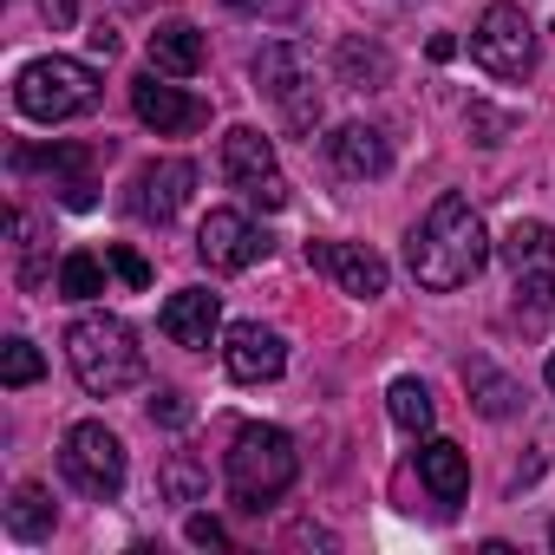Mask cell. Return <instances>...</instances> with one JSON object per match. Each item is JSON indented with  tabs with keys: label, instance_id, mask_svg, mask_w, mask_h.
I'll return each mask as SVG.
<instances>
[{
	"label": "cell",
	"instance_id": "6da1fadb",
	"mask_svg": "<svg viewBox=\"0 0 555 555\" xmlns=\"http://www.w3.org/2000/svg\"><path fill=\"white\" fill-rule=\"evenodd\" d=\"M405 261H412V282H418V288L451 295V288H464V282H477V274H483V261H490V235H483L477 209L451 190V196H438L431 216L412 229Z\"/></svg>",
	"mask_w": 555,
	"mask_h": 555
},
{
	"label": "cell",
	"instance_id": "7a4b0ae2",
	"mask_svg": "<svg viewBox=\"0 0 555 555\" xmlns=\"http://www.w3.org/2000/svg\"><path fill=\"white\" fill-rule=\"evenodd\" d=\"M66 360L92 399H118L144 379V347L118 314H79L66 327Z\"/></svg>",
	"mask_w": 555,
	"mask_h": 555
},
{
	"label": "cell",
	"instance_id": "3957f363",
	"mask_svg": "<svg viewBox=\"0 0 555 555\" xmlns=\"http://www.w3.org/2000/svg\"><path fill=\"white\" fill-rule=\"evenodd\" d=\"M222 477H229V496L242 509H268L301 477V451H295V438L282 425H242L229 457H222Z\"/></svg>",
	"mask_w": 555,
	"mask_h": 555
},
{
	"label": "cell",
	"instance_id": "277c9868",
	"mask_svg": "<svg viewBox=\"0 0 555 555\" xmlns=\"http://www.w3.org/2000/svg\"><path fill=\"white\" fill-rule=\"evenodd\" d=\"M14 105L34 118V125H66L79 112L99 105V73L86 60H66V53H47L34 66H21L14 79Z\"/></svg>",
	"mask_w": 555,
	"mask_h": 555
},
{
	"label": "cell",
	"instance_id": "5b68a950",
	"mask_svg": "<svg viewBox=\"0 0 555 555\" xmlns=\"http://www.w3.org/2000/svg\"><path fill=\"white\" fill-rule=\"evenodd\" d=\"M248 73H255V92H268L274 105H282V125H288V131L314 138V125H321V92H314L308 60H301V47H295V40L261 47Z\"/></svg>",
	"mask_w": 555,
	"mask_h": 555
},
{
	"label": "cell",
	"instance_id": "8992f818",
	"mask_svg": "<svg viewBox=\"0 0 555 555\" xmlns=\"http://www.w3.org/2000/svg\"><path fill=\"white\" fill-rule=\"evenodd\" d=\"M470 60L490 79H529V66H535V27H529V14L509 8V0H490L477 34H470Z\"/></svg>",
	"mask_w": 555,
	"mask_h": 555
},
{
	"label": "cell",
	"instance_id": "52a82bcc",
	"mask_svg": "<svg viewBox=\"0 0 555 555\" xmlns=\"http://www.w3.org/2000/svg\"><path fill=\"white\" fill-rule=\"evenodd\" d=\"M60 464H66L73 490H86L92 503H112V496L125 490V438H118V431H105L99 418H86V425H73V431H66Z\"/></svg>",
	"mask_w": 555,
	"mask_h": 555
},
{
	"label": "cell",
	"instance_id": "ba28073f",
	"mask_svg": "<svg viewBox=\"0 0 555 555\" xmlns=\"http://www.w3.org/2000/svg\"><path fill=\"white\" fill-rule=\"evenodd\" d=\"M222 177L261 209H288V177H282V164H274V144L255 125L222 131Z\"/></svg>",
	"mask_w": 555,
	"mask_h": 555
},
{
	"label": "cell",
	"instance_id": "9c48e42d",
	"mask_svg": "<svg viewBox=\"0 0 555 555\" xmlns=\"http://www.w3.org/2000/svg\"><path fill=\"white\" fill-rule=\"evenodd\" d=\"M131 112H138L157 138H183V131H203V125H209V105H203V99H190L183 86H164V73H157V66L131 79Z\"/></svg>",
	"mask_w": 555,
	"mask_h": 555
},
{
	"label": "cell",
	"instance_id": "30bf717a",
	"mask_svg": "<svg viewBox=\"0 0 555 555\" xmlns=\"http://www.w3.org/2000/svg\"><path fill=\"white\" fill-rule=\"evenodd\" d=\"M190 190H196V164H190V157H157V164H144V170L131 177L125 209H131L138 222H170V216L190 203Z\"/></svg>",
	"mask_w": 555,
	"mask_h": 555
},
{
	"label": "cell",
	"instance_id": "8fae6325",
	"mask_svg": "<svg viewBox=\"0 0 555 555\" xmlns=\"http://www.w3.org/2000/svg\"><path fill=\"white\" fill-rule=\"evenodd\" d=\"M196 255L216 268V274H242L268 255V235L242 216V209H209L203 229H196Z\"/></svg>",
	"mask_w": 555,
	"mask_h": 555
},
{
	"label": "cell",
	"instance_id": "7c38bea8",
	"mask_svg": "<svg viewBox=\"0 0 555 555\" xmlns=\"http://www.w3.org/2000/svg\"><path fill=\"white\" fill-rule=\"evenodd\" d=\"M222 366H229L235 386H268V379H282L288 347H282V334L261 327V321H235L222 334Z\"/></svg>",
	"mask_w": 555,
	"mask_h": 555
},
{
	"label": "cell",
	"instance_id": "4fadbf2b",
	"mask_svg": "<svg viewBox=\"0 0 555 555\" xmlns=\"http://www.w3.org/2000/svg\"><path fill=\"white\" fill-rule=\"evenodd\" d=\"M308 268H321V274H334L340 282V295H353V301H379L386 295V261L366 248V242H308Z\"/></svg>",
	"mask_w": 555,
	"mask_h": 555
},
{
	"label": "cell",
	"instance_id": "5bb4252c",
	"mask_svg": "<svg viewBox=\"0 0 555 555\" xmlns=\"http://www.w3.org/2000/svg\"><path fill=\"white\" fill-rule=\"evenodd\" d=\"M14 170H53V190H60V203H66V209H92V203H99L92 151H79V144H53V151L21 144V151H14Z\"/></svg>",
	"mask_w": 555,
	"mask_h": 555
},
{
	"label": "cell",
	"instance_id": "9a60e30c",
	"mask_svg": "<svg viewBox=\"0 0 555 555\" xmlns=\"http://www.w3.org/2000/svg\"><path fill=\"white\" fill-rule=\"evenodd\" d=\"M157 327H164L177 347L203 353V347H216V327H222V301H216L209 288H183V295H170V301H164Z\"/></svg>",
	"mask_w": 555,
	"mask_h": 555
},
{
	"label": "cell",
	"instance_id": "2e32d148",
	"mask_svg": "<svg viewBox=\"0 0 555 555\" xmlns=\"http://www.w3.org/2000/svg\"><path fill=\"white\" fill-rule=\"evenodd\" d=\"M327 157H334L340 177H386V170H392V144H386V131H373V125H340V131L327 138Z\"/></svg>",
	"mask_w": 555,
	"mask_h": 555
},
{
	"label": "cell",
	"instance_id": "e0dca14e",
	"mask_svg": "<svg viewBox=\"0 0 555 555\" xmlns=\"http://www.w3.org/2000/svg\"><path fill=\"white\" fill-rule=\"evenodd\" d=\"M418 477H425V490H431L444 509L470 496V457H464L451 438H425V444H418Z\"/></svg>",
	"mask_w": 555,
	"mask_h": 555
},
{
	"label": "cell",
	"instance_id": "ac0fdd59",
	"mask_svg": "<svg viewBox=\"0 0 555 555\" xmlns=\"http://www.w3.org/2000/svg\"><path fill=\"white\" fill-rule=\"evenodd\" d=\"M334 73H340L347 92H379V86H392V53L366 34H347L340 53H334Z\"/></svg>",
	"mask_w": 555,
	"mask_h": 555
},
{
	"label": "cell",
	"instance_id": "d6986e66",
	"mask_svg": "<svg viewBox=\"0 0 555 555\" xmlns=\"http://www.w3.org/2000/svg\"><path fill=\"white\" fill-rule=\"evenodd\" d=\"M457 379H464V392H470V405H477L483 418H509V412L522 405V386H516L503 366H490L483 353H470V360L457 366Z\"/></svg>",
	"mask_w": 555,
	"mask_h": 555
},
{
	"label": "cell",
	"instance_id": "ffe728a7",
	"mask_svg": "<svg viewBox=\"0 0 555 555\" xmlns=\"http://www.w3.org/2000/svg\"><path fill=\"white\" fill-rule=\"evenodd\" d=\"M151 66H157L164 79H190V73L203 66V34H196L190 21H164V27L151 34Z\"/></svg>",
	"mask_w": 555,
	"mask_h": 555
},
{
	"label": "cell",
	"instance_id": "44dd1931",
	"mask_svg": "<svg viewBox=\"0 0 555 555\" xmlns=\"http://www.w3.org/2000/svg\"><path fill=\"white\" fill-rule=\"evenodd\" d=\"M496 248H503V261H509L516 274H529V268H548V261H555V229L535 222V216H516Z\"/></svg>",
	"mask_w": 555,
	"mask_h": 555
},
{
	"label": "cell",
	"instance_id": "7402d4cb",
	"mask_svg": "<svg viewBox=\"0 0 555 555\" xmlns=\"http://www.w3.org/2000/svg\"><path fill=\"white\" fill-rule=\"evenodd\" d=\"M53 522H60V509H53V496H47L40 483H21V490L8 496V535H21V542H47Z\"/></svg>",
	"mask_w": 555,
	"mask_h": 555
},
{
	"label": "cell",
	"instance_id": "603a6c76",
	"mask_svg": "<svg viewBox=\"0 0 555 555\" xmlns=\"http://www.w3.org/2000/svg\"><path fill=\"white\" fill-rule=\"evenodd\" d=\"M386 412H392V425H399V431L425 438V431H431V392H425V379H392Z\"/></svg>",
	"mask_w": 555,
	"mask_h": 555
},
{
	"label": "cell",
	"instance_id": "cb8c5ba5",
	"mask_svg": "<svg viewBox=\"0 0 555 555\" xmlns=\"http://www.w3.org/2000/svg\"><path fill=\"white\" fill-rule=\"evenodd\" d=\"M105 295V261L99 255H66L60 261V301H99Z\"/></svg>",
	"mask_w": 555,
	"mask_h": 555
},
{
	"label": "cell",
	"instance_id": "d4e9b609",
	"mask_svg": "<svg viewBox=\"0 0 555 555\" xmlns=\"http://www.w3.org/2000/svg\"><path fill=\"white\" fill-rule=\"evenodd\" d=\"M157 483H164V496H170V503H203L209 470H203L190 451H170V464H164V477H157Z\"/></svg>",
	"mask_w": 555,
	"mask_h": 555
},
{
	"label": "cell",
	"instance_id": "484cf974",
	"mask_svg": "<svg viewBox=\"0 0 555 555\" xmlns=\"http://www.w3.org/2000/svg\"><path fill=\"white\" fill-rule=\"evenodd\" d=\"M40 373H47V360H40L34 340H8V347H0V386H14V392H21V386H34Z\"/></svg>",
	"mask_w": 555,
	"mask_h": 555
},
{
	"label": "cell",
	"instance_id": "4316f807",
	"mask_svg": "<svg viewBox=\"0 0 555 555\" xmlns=\"http://www.w3.org/2000/svg\"><path fill=\"white\" fill-rule=\"evenodd\" d=\"M190 418H196V405H190L177 386H157V392H151V425H164V431H183Z\"/></svg>",
	"mask_w": 555,
	"mask_h": 555
},
{
	"label": "cell",
	"instance_id": "83f0119b",
	"mask_svg": "<svg viewBox=\"0 0 555 555\" xmlns=\"http://www.w3.org/2000/svg\"><path fill=\"white\" fill-rule=\"evenodd\" d=\"M516 295H522L535 314H555V261H548V268H529V274H516Z\"/></svg>",
	"mask_w": 555,
	"mask_h": 555
},
{
	"label": "cell",
	"instance_id": "f1b7e54d",
	"mask_svg": "<svg viewBox=\"0 0 555 555\" xmlns=\"http://www.w3.org/2000/svg\"><path fill=\"white\" fill-rule=\"evenodd\" d=\"M464 125H470V138H477V144H503V138L516 131V118H509V112H490V105H470V118H464Z\"/></svg>",
	"mask_w": 555,
	"mask_h": 555
},
{
	"label": "cell",
	"instance_id": "f546056e",
	"mask_svg": "<svg viewBox=\"0 0 555 555\" xmlns=\"http://www.w3.org/2000/svg\"><path fill=\"white\" fill-rule=\"evenodd\" d=\"M105 261L125 274V288H151V261H144L138 248H125V242H118V248H105Z\"/></svg>",
	"mask_w": 555,
	"mask_h": 555
},
{
	"label": "cell",
	"instance_id": "4dcf8cb0",
	"mask_svg": "<svg viewBox=\"0 0 555 555\" xmlns=\"http://www.w3.org/2000/svg\"><path fill=\"white\" fill-rule=\"evenodd\" d=\"M183 535H190L196 548H229V529H222L216 516H190V522H183Z\"/></svg>",
	"mask_w": 555,
	"mask_h": 555
},
{
	"label": "cell",
	"instance_id": "1f68e13d",
	"mask_svg": "<svg viewBox=\"0 0 555 555\" xmlns=\"http://www.w3.org/2000/svg\"><path fill=\"white\" fill-rule=\"evenodd\" d=\"M235 14H261V21H295L301 0H229Z\"/></svg>",
	"mask_w": 555,
	"mask_h": 555
},
{
	"label": "cell",
	"instance_id": "d6a6232c",
	"mask_svg": "<svg viewBox=\"0 0 555 555\" xmlns=\"http://www.w3.org/2000/svg\"><path fill=\"white\" fill-rule=\"evenodd\" d=\"M40 14H47V27H53V34H66V27L79 21V0H40Z\"/></svg>",
	"mask_w": 555,
	"mask_h": 555
},
{
	"label": "cell",
	"instance_id": "836d02e7",
	"mask_svg": "<svg viewBox=\"0 0 555 555\" xmlns=\"http://www.w3.org/2000/svg\"><path fill=\"white\" fill-rule=\"evenodd\" d=\"M86 40H92V53H99V60H112V53H118V34H112V27H105V21H99V27H92V34H86Z\"/></svg>",
	"mask_w": 555,
	"mask_h": 555
},
{
	"label": "cell",
	"instance_id": "e575fe53",
	"mask_svg": "<svg viewBox=\"0 0 555 555\" xmlns=\"http://www.w3.org/2000/svg\"><path fill=\"white\" fill-rule=\"evenodd\" d=\"M548 392H555V353H548Z\"/></svg>",
	"mask_w": 555,
	"mask_h": 555
},
{
	"label": "cell",
	"instance_id": "d590c367",
	"mask_svg": "<svg viewBox=\"0 0 555 555\" xmlns=\"http://www.w3.org/2000/svg\"><path fill=\"white\" fill-rule=\"evenodd\" d=\"M548 548H555V522H548Z\"/></svg>",
	"mask_w": 555,
	"mask_h": 555
}]
</instances>
